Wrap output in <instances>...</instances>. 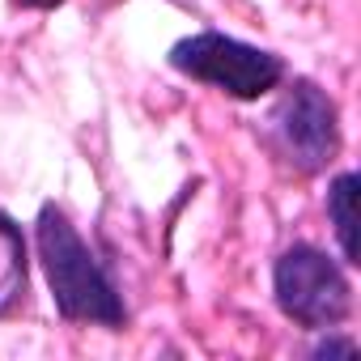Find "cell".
<instances>
[{
  "instance_id": "cell-1",
  "label": "cell",
  "mask_w": 361,
  "mask_h": 361,
  "mask_svg": "<svg viewBox=\"0 0 361 361\" xmlns=\"http://www.w3.org/2000/svg\"><path fill=\"white\" fill-rule=\"evenodd\" d=\"M39 259L51 285V302L68 323H94V327H123L128 310L98 264V255L85 247V238L73 230V221L56 209L43 204L39 213Z\"/></svg>"
},
{
  "instance_id": "cell-2",
  "label": "cell",
  "mask_w": 361,
  "mask_h": 361,
  "mask_svg": "<svg viewBox=\"0 0 361 361\" xmlns=\"http://www.w3.org/2000/svg\"><path fill=\"white\" fill-rule=\"evenodd\" d=\"M170 64L192 81H204V85L221 90V94L247 98V102L272 94L285 81L281 56H272L264 47H251L243 39H230V35H217V30H204V35H192L183 43H174Z\"/></svg>"
},
{
  "instance_id": "cell-3",
  "label": "cell",
  "mask_w": 361,
  "mask_h": 361,
  "mask_svg": "<svg viewBox=\"0 0 361 361\" xmlns=\"http://www.w3.org/2000/svg\"><path fill=\"white\" fill-rule=\"evenodd\" d=\"M272 293L285 319L306 331H331L353 310V285L344 268L319 247H289L272 268Z\"/></svg>"
},
{
  "instance_id": "cell-4",
  "label": "cell",
  "mask_w": 361,
  "mask_h": 361,
  "mask_svg": "<svg viewBox=\"0 0 361 361\" xmlns=\"http://www.w3.org/2000/svg\"><path fill=\"white\" fill-rule=\"evenodd\" d=\"M268 132H272L276 153L298 174H314V170L331 166L340 153L336 102L314 81H293V90H285V98L276 102V111L268 119Z\"/></svg>"
},
{
  "instance_id": "cell-5",
  "label": "cell",
  "mask_w": 361,
  "mask_h": 361,
  "mask_svg": "<svg viewBox=\"0 0 361 361\" xmlns=\"http://www.w3.org/2000/svg\"><path fill=\"white\" fill-rule=\"evenodd\" d=\"M26 293V238L0 213V314H9Z\"/></svg>"
},
{
  "instance_id": "cell-6",
  "label": "cell",
  "mask_w": 361,
  "mask_h": 361,
  "mask_svg": "<svg viewBox=\"0 0 361 361\" xmlns=\"http://www.w3.org/2000/svg\"><path fill=\"white\" fill-rule=\"evenodd\" d=\"M357 174H336V183L327 188V217L344 251V264H357Z\"/></svg>"
},
{
  "instance_id": "cell-7",
  "label": "cell",
  "mask_w": 361,
  "mask_h": 361,
  "mask_svg": "<svg viewBox=\"0 0 361 361\" xmlns=\"http://www.w3.org/2000/svg\"><path fill=\"white\" fill-rule=\"evenodd\" d=\"M336 353L353 357V353H357V340H336V336H331V340H323V344L314 348V357H336Z\"/></svg>"
},
{
  "instance_id": "cell-8",
  "label": "cell",
  "mask_w": 361,
  "mask_h": 361,
  "mask_svg": "<svg viewBox=\"0 0 361 361\" xmlns=\"http://www.w3.org/2000/svg\"><path fill=\"white\" fill-rule=\"evenodd\" d=\"M13 9H56V5H64V0H9Z\"/></svg>"
}]
</instances>
